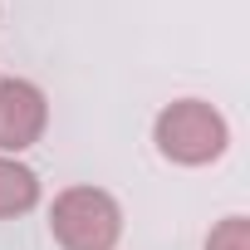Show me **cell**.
Here are the masks:
<instances>
[{
  "label": "cell",
  "instance_id": "2",
  "mask_svg": "<svg viewBox=\"0 0 250 250\" xmlns=\"http://www.w3.org/2000/svg\"><path fill=\"white\" fill-rule=\"evenodd\" d=\"M49 235L59 250H113L123 240V206L103 187H64L49 206Z\"/></svg>",
  "mask_w": 250,
  "mask_h": 250
},
{
  "label": "cell",
  "instance_id": "4",
  "mask_svg": "<svg viewBox=\"0 0 250 250\" xmlns=\"http://www.w3.org/2000/svg\"><path fill=\"white\" fill-rule=\"evenodd\" d=\"M40 206V177L20 157H0V221L30 216Z\"/></svg>",
  "mask_w": 250,
  "mask_h": 250
},
{
  "label": "cell",
  "instance_id": "3",
  "mask_svg": "<svg viewBox=\"0 0 250 250\" xmlns=\"http://www.w3.org/2000/svg\"><path fill=\"white\" fill-rule=\"evenodd\" d=\"M49 128V98L35 79H0V157L30 152Z\"/></svg>",
  "mask_w": 250,
  "mask_h": 250
},
{
  "label": "cell",
  "instance_id": "1",
  "mask_svg": "<svg viewBox=\"0 0 250 250\" xmlns=\"http://www.w3.org/2000/svg\"><path fill=\"white\" fill-rule=\"evenodd\" d=\"M152 143L172 167H211L230 147V123L206 98H172L152 118Z\"/></svg>",
  "mask_w": 250,
  "mask_h": 250
},
{
  "label": "cell",
  "instance_id": "5",
  "mask_svg": "<svg viewBox=\"0 0 250 250\" xmlns=\"http://www.w3.org/2000/svg\"><path fill=\"white\" fill-rule=\"evenodd\" d=\"M206 250H250V221H245V216L216 221L211 235H206Z\"/></svg>",
  "mask_w": 250,
  "mask_h": 250
}]
</instances>
